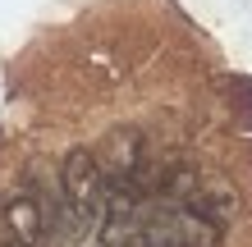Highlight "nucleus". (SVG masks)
I'll list each match as a JSON object with an SVG mask.
<instances>
[{
	"label": "nucleus",
	"instance_id": "obj_1",
	"mask_svg": "<svg viewBox=\"0 0 252 247\" xmlns=\"http://www.w3.org/2000/svg\"><path fill=\"white\" fill-rule=\"evenodd\" d=\"M138 243L142 247H220V224H211L184 201H170L142 220Z\"/></svg>",
	"mask_w": 252,
	"mask_h": 247
},
{
	"label": "nucleus",
	"instance_id": "obj_2",
	"mask_svg": "<svg viewBox=\"0 0 252 247\" xmlns=\"http://www.w3.org/2000/svg\"><path fill=\"white\" fill-rule=\"evenodd\" d=\"M5 224H9V238L14 247H41V234H46V211L32 192H19L5 201Z\"/></svg>",
	"mask_w": 252,
	"mask_h": 247
}]
</instances>
